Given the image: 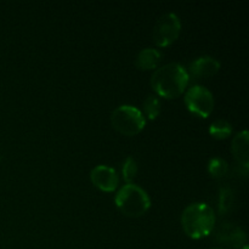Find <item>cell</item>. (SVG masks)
<instances>
[{"label": "cell", "instance_id": "cell-1", "mask_svg": "<svg viewBox=\"0 0 249 249\" xmlns=\"http://www.w3.org/2000/svg\"><path fill=\"white\" fill-rule=\"evenodd\" d=\"M190 75L180 63L173 62L157 68L151 78V85L160 96L177 99L186 89Z\"/></svg>", "mask_w": 249, "mask_h": 249}, {"label": "cell", "instance_id": "cell-2", "mask_svg": "<svg viewBox=\"0 0 249 249\" xmlns=\"http://www.w3.org/2000/svg\"><path fill=\"white\" fill-rule=\"evenodd\" d=\"M181 225L190 238L199 240L211 235L215 226L214 211L207 203H192L185 208Z\"/></svg>", "mask_w": 249, "mask_h": 249}, {"label": "cell", "instance_id": "cell-3", "mask_svg": "<svg viewBox=\"0 0 249 249\" xmlns=\"http://www.w3.org/2000/svg\"><path fill=\"white\" fill-rule=\"evenodd\" d=\"M117 208L129 218L142 216L150 209L151 201L145 190L134 184H126L116 195Z\"/></svg>", "mask_w": 249, "mask_h": 249}, {"label": "cell", "instance_id": "cell-4", "mask_svg": "<svg viewBox=\"0 0 249 249\" xmlns=\"http://www.w3.org/2000/svg\"><path fill=\"white\" fill-rule=\"evenodd\" d=\"M112 126L125 136H134L145 128V117L142 112L130 105L119 106L111 114Z\"/></svg>", "mask_w": 249, "mask_h": 249}, {"label": "cell", "instance_id": "cell-5", "mask_svg": "<svg viewBox=\"0 0 249 249\" xmlns=\"http://www.w3.org/2000/svg\"><path fill=\"white\" fill-rule=\"evenodd\" d=\"M181 32V23L175 14H165L160 17L153 28V41L160 48H165L174 43Z\"/></svg>", "mask_w": 249, "mask_h": 249}, {"label": "cell", "instance_id": "cell-6", "mask_svg": "<svg viewBox=\"0 0 249 249\" xmlns=\"http://www.w3.org/2000/svg\"><path fill=\"white\" fill-rule=\"evenodd\" d=\"M185 104L191 113L207 118L213 112L214 97L207 88L195 85L187 90L185 95Z\"/></svg>", "mask_w": 249, "mask_h": 249}, {"label": "cell", "instance_id": "cell-7", "mask_svg": "<svg viewBox=\"0 0 249 249\" xmlns=\"http://www.w3.org/2000/svg\"><path fill=\"white\" fill-rule=\"evenodd\" d=\"M215 240L221 245L228 246V247L241 249L243 246H246L247 236L240 226L233 223L224 221L216 229Z\"/></svg>", "mask_w": 249, "mask_h": 249}, {"label": "cell", "instance_id": "cell-8", "mask_svg": "<svg viewBox=\"0 0 249 249\" xmlns=\"http://www.w3.org/2000/svg\"><path fill=\"white\" fill-rule=\"evenodd\" d=\"M90 179L97 189L105 192H113L119 182V178L116 170L107 165L95 167L90 173Z\"/></svg>", "mask_w": 249, "mask_h": 249}, {"label": "cell", "instance_id": "cell-9", "mask_svg": "<svg viewBox=\"0 0 249 249\" xmlns=\"http://www.w3.org/2000/svg\"><path fill=\"white\" fill-rule=\"evenodd\" d=\"M220 70V62L211 56H202L190 65V72L196 78H207L216 74Z\"/></svg>", "mask_w": 249, "mask_h": 249}, {"label": "cell", "instance_id": "cell-10", "mask_svg": "<svg viewBox=\"0 0 249 249\" xmlns=\"http://www.w3.org/2000/svg\"><path fill=\"white\" fill-rule=\"evenodd\" d=\"M231 150L238 164L247 170L249 165V134L247 130L241 131L233 138Z\"/></svg>", "mask_w": 249, "mask_h": 249}, {"label": "cell", "instance_id": "cell-11", "mask_svg": "<svg viewBox=\"0 0 249 249\" xmlns=\"http://www.w3.org/2000/svg\"><path fill=\"white\" fill-rule=\"evenodd\" d=\"M162 61V53L156 49H143L138 53L135 60V66L139 70L151 71L156 70Z\"/></svg>", "mask_w": 249, "mask_h": 249}, {"label": "cell", "instance_id": "cell-12", "mask_svg": "<svg viewBox=\"0 0 249 249\" xmlns=\"http://www.w3.org/2000/svg\"><path fill=\"white\" fill-rule=\"evenodd\" d=\"M209 133L213 138L218 139V140H224V139L229 138L232 133V128L231 124L228 121L224 119H218V121L213 122L209 128Z\"/></svg>", "mask_w": 249, "mask_h": 249}, {"label": "cell", "instance_id": "cell-13", "mask_svg": "<svg viewBox=\"0 0 249 249\" xmlns=\"http://www.w3.org/2000/svg\"><path fill=\"white\" fill-rule=\"evenodd\" d=\"M143 112L146 117L151 121H155L160 113V99L155 95H148L143 101Z\"/></svg>", "mask_w": 249, "mask_h": 249}, {"label": "cell", "instance_id": "cell-14", "mask_svg": "<svg viewBox=\"0 0 249 249\" xmlns=\"http://www.w3.org/2000/svg\"><path fill=\"white\" fill-rule=\"evenodd\" d=\"M235 203V195L233 191L229 187H223L219 195V212L221 214H226Z\"/></svg>", "mask_w": 249, "mask_h": 249}, {"label": "cell", "instance_id": "cell-15", "mask_svg": "<svg viewBox=\"0 0 249 249\" xmlns=\"http://www.w3.org/2000/svg\"><path fill=\"white\" fill-rule=\"evenodd\" d=\"M229 165L226 163V160H224L223 158H212L208 163V172L209 174L212 175L215 179H219V178H223L224 175L228 173Z\"/></svg>", "mask_w": 249, "mask_h": 249}, {"label": "cell", "instance_id": "cell-16", "mask_svg": "<svg viewBox=\"0 0 249 249\" xmlns=\"http://www.w3.org/2000/svg\"><path fill=\"white\" fill-rule=\"evenodd\" d=\"M122 173H123V179L125 180L126 184H131L133 179L136 177V173H138V164L133 157L125 158L123 168H122Z\"/></svg>", "mask_w": 249, "mask_h": 249}, {"label": "cell", "instance_id": "cell-17", "mask_svg": "<svg viewBox=\"0 0 249 249\" xmlns=\"http://www.w3.org/2000/svg\"><path fill=\"white\" fill-rule=\"evenodd\" d=\"M211 249H228V248H223V247H214V248H211Z\"/></svg>", "mask_w": 249, "mask_h": 249}, {"label": "cell", "instance_id": "cell-18", "mask_svg": "<svg viewBox=\"0 0 249 249\" xmlns=\"http://www.w3.org/2000/svg\"><path fill=\"white\" fill-rule=\"evenodd\" d=\"M241 249H248V246H247V245H246V246H243V247L241 248Z\"/></svg>", "mask_w": 249, "mask_h": 249}]
</instances>
